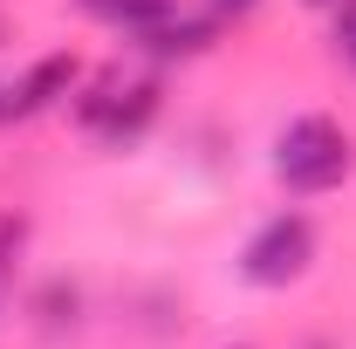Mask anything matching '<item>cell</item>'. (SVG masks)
I'll list each match as a JSON object with an SVG mask.
<instances>
[{
  "label": "cell",
  "mask_w": 356,
  "mask_h": 349,
  "mask_svg": "<svg viewBox=\"0 0 356 349\" xmlns=\"http://www.w3.org/2000/svg\"><path fill=\"white\" fill-rule=\"evenodd\" d=\"M315 7H329V0H315Z\"/></svg>",
  "instance_id": "ba28073f"
},
{
  "label": "cell",
  "mask_w": 356,
  "mask_h": 349,
  "mask_svg": "<svg viewBox=\"0 0 356 349\" xmlns=\"http://www.w3.org/2000/svg\"><path fill=\"white\" fill-rule=\"evenodd\" d=\"M315 254V233H309V219L302 213H281V219H267L261 233L247 240V281H261V288H281V281H295L302 267H309Z\"/></svg>",
  "instance_id": "7a4b0ae2"
},
{
  "label": "cell",
  "mask_w": 356,
  "mask_h": 349,
  "mask_svg": "<svg viewBox=\"0 0 356 349\" xmlns=\"http://www.w3.org/2000/svg\"><path fill=\"white\" fill-rule=\"evenodd\" d=\"M274 172L288 178L295 192H329L336 178L350 172V137L336 131L329 117H302V124L281 131V158H274Z\"/></svg>",
  "instance_id": "6da1fadb"
},
{
  "label": "cell",
  "mask_w": 356,
  "mask_h": 349,
  "mask_svg": "<svg viewBox=\"0 0 356 349\" xmlns=\"http://www.w3.org/2000/svg\"><path fill=\"white\" fill-rule=\"evenodd\" d=\"M213 7H233V14H240V7H254V0H213Z\"/></svg>",
  "instance_id": "52a82bcc"
},
{
  "label": "cell",
  "mask_w": 356,
  "mask_h": 349,
  "mask_svg": "<svg viewBox=\"0 0 356 349\" xmlns=\"http://www.w3.org/2000/svg\"><path fill=\"white\" fill-rule=\"evenodd\" d=\"M336 42H343V55H350V62H356V7H350V14H343V28H336Z\"/></svg>",
  "instance_id": "8992f818"
},
{
  "label": "cell",
  "mask_w": 356,
  "mask_h": 349,
  "mask_svg": "<svg viewBox=\"0 0 356 349\" xmlns=\"http://www.w3.org/2000/svg\"><path fill=\"white\" fill-rule=\"evenodd\" d=\"M151 110H158V96H151V89H124V96H117V89H96V96H83V117L110 137V144L137 137L144 124H151Z\"/></svg>",
  "instance_id": "3957f363"
},
{
  "label": "cell",
  "mask_w": 356,
  "mask_h": 349,
  "mask_svg": "<svg viewBox=\"0 0 356 349\" xmlns=\"http://www.w3.org/2000/svg\"><path fill=\"white\" fill-rule=\"evenodd\" d=\"M103 21H124V28H158L172 21V0H89Z\"/></svg>",
  "instance_id": "5b68a950"
},
{
  "label": "cell",
  "mask_w": 356,
  "mask_h": 349,
  "mask_svg": "<svg viewBox=\"0 0 356 349\" xmlns=\"http://www.w3.org/2000/svg\"><path fill=\"white\" fill-rule=\"evenodd\" d=\"M69 83H76V62H69V55H48L42 69L21 83V110H42V103H55V96H69Z\"/></svg>",
  "instance_id": "277c9868"
}]
</instances>
